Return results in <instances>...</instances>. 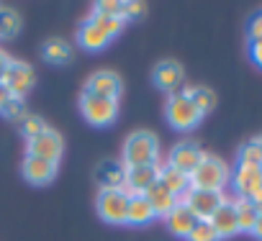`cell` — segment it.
Segmentation results:
<instances>
[{"label": "cell", "mask_w": 262, "mask_h": 241, "mask_svg": "<svg viewBox=\"0 0 262 241\" xmlns=\"http://www.w3.org/2000/svg\"><path fill=\"white\" fill-rule=\"evenodd\" d=\"M157 215L149 205V200L144 195H137V198H128V210H126V223L131 226H147L152 223Z\"/></svg>", "instance_id": "19"}, {"label": "cell", "mask_w": 262, "mask_h": 241, "mask_svg": "<svg viewBox=\"0 0 262 241\" xmlns=\"http://www.w3.org/2000/svg\"><path fill=\"white\" fill-rule=\"evenodd\" d=\"M24 177L31 185H49L57 177V164L39 159V157H26L24 159Z\"/></svg>", "instance_id": "14"}, {"label": "cell", "mask_w": 262, "mask_h": 241, "mask_svg": "<svg viewBox=\"0 0 262 241\" xmlns=\"http://www.w3.org/2000/svg\"><path fill=\"white\" fill-rule=\"evenodd\" d=\"M183 77H185V72H183V67H180L175 59L160 62V64L155 67V75H152L155 85H157L160 90H167L170 95L178 92V87L183 85Z\"/></svg>", "instance_id": "13"}, {"label": "cell", "mask_w": 262, "mask_h": 241, "mask_svg": "<svg viewBox=\"0 0 262 241\" xmlns=\"http://www.w3.org/2000/svg\"><path fill=\"white\" fill-rule=\"evenodd\" d=\"M80 113H82V118L88 120L90 126L105 129L118 118V100H108V98H98V95L82 92L80 95Z\"/></svg>", "instance_id": "4"}, {"label": "cell", "mask_w": 262, "mask_h": 241, "mask_svg": "<svg viewBox=\"0 0 262 241\" xmlns=\"http://www.w3.org/2000/svg\"><path fill=\"white\" fill-rule=\"evenodd\" d=\"M165 115H167V120H170V126L178 129V131H190V129H195V126L201 124V118H203V113L193 105V100H190L183 90H178V92H172V95L167 98Z\"/></svg>", "instance_id": "3"}, {"label": "cell", "mask_w": 262, "mask_h": 241, "mask_svg": "<svg viewBox=\"0 0 262 241\" xmlns=\"http://www.w3.org/2000/svg\"><path fill=\"white\" fill-rule=\"evenodd\" d=\"M95 13L123 18V3H118V0H100V3H95Z\"/></svg>", "instance_id": "31"}, {"label": "cell", "mask_w": 262, "mask_h": 241, "mask_svg": "<svg viewBox=\"0 0 262 241\" xmlns=\"http://www.w3.org/2000/svg\"><path fill=\"white\" fill-rule=\"evenodd\" d=\"M90 21H93L95 26H100L111 39H113V36H118V34H121V29H123V18H116V16H100V13H95V11H93Z\"/></svg>", "instance_id": "27"}, {"label": "cell", "mask_w": 262, "mask_h": 241, "mask_svg": "<svg viewBox=\"0 0 262 241\" xmlns=\"http://www.w3.org/2000/svg\"><path fill=\"white\" fill-rule=\"evenodd\" d=\"M157 180H160L172 195H178V198L190 190V177H188L185 172L170 167V164H162V167H160V177H157Z\"/></svg>", "instance_id": "20"}, {"label": "cell", "mask_w": 262, "mask_h": 241, "mask_svg": "<svg viewBox=\"0 0 262 241\" xmlns=\"http://www.w3.org/2000/svg\"><path fill=\"white\" fill-rule=\"evenodd\" d=\"M249 41H262V13L249 21Z\"/></svg>", "instance_id": "33"}, {"label": "cell", "mask_w": 262, "mask_h": 241, "mask_svg": "<svg viewBox=\"0 0 262 241\" xmlns=\"http://www.w3.org/2000/svg\"><path fill=\"white\" fill-rule=\"evenodd\" d=\"M252 236H254L257 241H262V213L257 215V221H254V226H252Z\"/></svg>", "instance_id": "35"}, {"label": "cell", "mask_w": 262, "mask_h": 241, "mask_svg": "<svg viewBox=\"0 0 262 241\" xmlns=\"http://www.w3.org/2000/svg\"><path fill=\"white\" fill-rule=\"evenodd\" d=\"M195 223H198L195 215H193L185 205H175V208L165 215V226L170 228V233H175V236H180V238H185V236L193 231Z\"/></svg>", "instance_id": "18"}, {"label": "cell", "mask_w": 262, "mask_h": 241, "mask_svg": "<svg viewBox=\"0 0 262 241\" xmlns=\"http://www.w3.org/2000/svg\"><path fill=\"white\" fill-rule=\"evenodd\" d=\"M144 198L149 200V205H152V210H155V215H157V218H165L175 205H180V203H178V195H172V192L160 182V180H157L147 192H144Z\"/></svg>", "instance_id": "15"}, {"label": "cell", "mask_w": 262, "mask_h": 241, "mask_svg": "<svg viewBox=\"0 0 262 241\" xmlns=\"http://www.w3.org/2000/svg\"><path fill=\"white\" fill-rule=\"evenodd\" d=\"M183 92L193 100V105H195L203 115L216 108V95H213V90H208V87H188V90H183Z\"/></svg>", "instance_id": "24"}, {"label": "cell", "mask_w": 262, "mask_h": 241, "mask_svg": "<svg viewBox=\"0 0 262 241\" xmlns=\"http://www.w3.org/2000/svg\"><path fill=\"white\" fill-rule=\"evenodd\" d=\"M95 208H98V215H100L105 223L121 226V223H126L128 195H126L121 187H118V190H100V192H98V200H95Z\"/></svg>", "instance_id": "6"}, {"label": "cell", "mask_w": 262, "mask_h": 241, "mask_svg": "<svg viewBox=\"0 0 262 241\" xmlns=\"http://www.w3.org/2000/svg\"><path fill=\"white\" fill-rule=\"evenodd\" d=\"M0 113H3L6 118H11V120H24L26 118V110H24V98H8L6 103H3V108H0Z\"/></svg>", "instance_id": "30"}, {"label": "cell", "mask_w": 262, "mask_h": 241, "mask_svg": "<svg viewBox=\"0 0 262 241\" xmlns=\"http://www.w3.org/2000/svg\"><path fill=\"white\" fill-rule=\"evenodd\" d=\"M8 62H11V57H8L6 52H0V77H3V72H6V67H8Z\"/></svg>", "instance_id": "36"}, {"label": "cell", "mask_w": 262, "mask_h": 241, "mask_svg": "<svg viewBox=\"0 0 262 241\" xmlns=\"http://www.w3.org/2000/svg\"><path fill=\"white\" fill-rule=\"evenodd\" d=\"M8 98H11V92H8L6 87H0V108H3V103H6Z\"/></svg>", "instance_id": "38"}, {"label": "cell", "mask_w": 262, "mask_h": 241, "mask_svg": "<svg viewBox=\"0 0 262 241\" xmlns=\"http://www.w3.org/2000/svg\"><path fill=\"white\" fill-rule=\"evenodd\" d=\"M239 164H252V167H262V147L257 139L242 144L239 149Z\"/></svg>", "instance_id": "26"}, {"label": "cell", "mask_w": 262, "mask_h": 241, "mask_svg": "<svg viewBox=\"0 0 262 241\" xmlns=\"http://www.w3.org/2000/svg\"><path fill=\"white\" fill-rule=\"evenodd\" d=\"M21 131H24V136L31 141V139H36V136H41V134L47 131V124H44L39 115H26L24 124H21Z\"/></svg>", "instance_id": "29"}, {"label": "cell", "mask_w": 262, "mask_h": 241, "mask_svg": "<svg viewBox=\"0 0 262 241\" xmlns=\"http://www.w3.org/2000/svg\"><path fill=\"white\" fill-rule=\"evenodd\" d=\"M144 11H147V6L139 3V0H134V3H123V21L126 18H139V16H144Z\"/></svg>", "instance_id": "32"}, {"label": "cell", "mask_w": 262, "mask_h": 241, "mask_svg": "<svg viewBox=\"0 0 262 241\" xmlns=\"http://www.w3.org/2000/svg\"><path fill=\"white\" fill-rule=\"evenodd\" d=\"M21 29L18 13L11 8H0V39H13Z\"/></svg>", "instance_id": "25"}, {"label": "cell", "mask_w": 262, "mask_h": 241, "mask_svg": "<svg viewBox=\"0 0 262 241\" xmlns=\"http://www.w3.org/2000/svg\"><path fill=\"white\" fill-rule=\"evenodd\" d=\"M160 162V141L149 131H134L123 141V167H149Z\"/></svg>", "instance_id": "2"}, {"label": "cell", "mask_w": 262, "mask_h": 241, "mask_svg": "<svg viewBox=\"0 0 262 241\" xmlns=\"http://www.w3.org/2000/svg\"><path fill=\"white\" fill-rule=\"evenodd\" d=\"M249 59L262 69V41H249Z\"/></svg>", "instance_id": "34"}, {"label": "cell", "mask_w": 262, "mask_h": 241, "mask_svg": "<svg viewBox=\"0 0 262 241\" xmlns=\"http://www.w3.org/2000/svg\"><path fill=\"white\" fill-rule=\"evenodd\" d=\"M160 162L149 164V167H123V192L128 198H137V195H144L160 177Z\"/></svg>", "instance_id": "8"}, {"label": "cell", "mask_w": 262, "mask_h": 241, "mask_svg": "<svg viewBox=\"0 0 262 241\" xmlns=\"http://www.w3.org/2000/svg\"><path fill=\"white\" fill-rule=\"evenodd\" d=\"M257 141H259V147H262V136H259V139H257Z\"/></svg>", "instance_id": "39"}, {"label": "cell", "mask_w": 262, "mask_h": 241, "mask_svg": "<svg viewBox=\"0 0 262 241\" xmlns=\"http://www.w3.org/2000/svg\"><path fill=\"white\" fill-rule=\"evenodd\" d=\"M85 92L98 95V98H108V100H118V95H121V77L116 72L100 69V72L88 77Z\"/></svg>", "instance_id": "11"}, {"label": "cell", "mask_w": 262, "mask_h": 241, "mask_svg": "<svg viewBox=\"0 0 262 241\" xmlns=\"http://www.w3.org/2000/svg\"><path fill=\"white\" fill-rule=\"evenodd\" d=\"M185 238H188V241H221L219 233L213 231V226H211L208 221H198Z\"/></svg>", "instance_id": "28"}, {"label": "cell", "mask_w": 262, "mask_h": 241, "mask_svg": "<svg viewBox=\"0 0 262 241\" xmlns=\"http://www.w3.org/2000/svg\"><path fill=\"white\" fill-rule=\"evenodd\" d=\"M236 190V198H247L252 200L254 195L262 192V170L259 167H252V164H236V170L231 172V180H229Z\"/></svg>", "instance_id": "9"}, {"label": "cell", "mask_w": 262, "mask_h": 241, "mask_svg": "<svg viewBox=\"0 0 262 241\" xmlns=\"http://www.w3.org/2000/svg\"><path fill=\"white\" fill-rule=\"evenodd\" d=\"M34 82H36L34 69L26 62H18V59H11L3 77H0V87H6L13 98H24L34 87Z\"/></svg>", "instance_id": "7"}, {"label": "cell", "mask_w": 262, "mask_h": 241, "mask_svg": "<svg viewBox=\"0 0 262 241\" xmlns=\"http://www.w3.org/2000/svg\"><path fill=\"white\" fill-rule=\"evenodd\" d=\"M226 200H229L226 192H211V190H188L185 195L178 198V203L185 205L195 215V221H208Z\"/></svg>", "instance_id": "5"}, {"label": "cell", "mask_w": 262, "mask_h": 241, "mask_svg": "<svg viewBox=\"0 0 262 241\" xmlns=\"http://www.w3.org/2000/svg\"><path fill=\"white\" fill-rule=\"evenodd\" d=\"M203 157H206V152H201L198 144H193V141H183V144H178V147L170 152L167 164L175 167V170H180V172H185V175L190 177V172L201 164Z\"/></svg>", "instance_id": "12"}, {"label": "cell", "mask_w": 262, "mask_h": 241, "mask_svg": "<svg viewBox=\"0 0 262 241\" xmlns=\"http://www.w3.org/2000/svg\"><path fill=\"white\" fill-rule=\"evenodd\" d=\"M41 52H44V59L52 64H67L72 59V46L64 39H49Z\"/></svg>", "instance_id": "23"}, {"label": "cell", "mask_w": 262, "mask_h": 241, "mask_svg": "<svg viewBox=\"0 0 262 241\" xmlns=\"http://www.w3.org/2000/svg\"><path fill=\"white\" fill-rule=\"evenodd\" d=\"M208 223L213 226V231L219 233V238H229V236L239 233V223H236V213H234L231 200H226V203L208 218Z\"/></svg>", "instance_id": "16"}, {"label": "cell", "mask_w": 262, "mask_h": 241, "mask_svg": "<svg viewBox=\"0 0 262 241\" xmlns=\"http://www.w3.org/2000/svg\"><path fill=\"white\" fill-rule=\"evenodd\" d=\"M252 203H254L257 213H262V192H259V195H254V198H252Z\"/></svg>", "instance_id": "37"}, {"label": "cell", "mask_w": 262, "mask_h": 241, "mask_svg": "<svg viewBox=\"0 0 262 241\" xmlns=\"http://www.w3.org/2000/svg\"><path fill=\"white\" fill-rule=\"evenodd\" d=\"M62 149H64L62 136L52 129H47L41 136L29 141V157H39V159H47V162H54V164L62 159Z\"/></svg>", "instance_id": "10"}, {"label": "cell", "mask_w": 262, "mask_h": 241, "mask_svg": "<svg viewBox=\"0 0 262 241\" xmlns=\"http://www.w3.org/2000/svg\"><path fill=\"white\" fill-rule=\"evenodd\" d=\"M259 170H262V167H259Z\"/></svg>", "instance_id": "40"}, {"label": "cell", "mask_w": 262, "mask_h": 241, "mask_svg": "<svg viewBox=\"0 0 262 241\" xmlns=\"http://www.w3.org/2000/svg\"><path fill=\"white\" fill-rule=\"evenodd\" d=\"M231 180V170L226 167V162H221L219 157L206 154L201 159V164L190 172V190H211V192H224V187Z\"/></svg>", "instance_id": "1"}, {"label": "cell", "mask_w": 262, "mask_h": 241, "mask_svg": "<svg viewBox=\"0 0 262 241\" xmlns=\"http://www.w3.org/2000/svg\"><path fill=\"white\" fill-rule=\"evenodd\" d=\"M98 180H100V190H118V187H123V164L103 162L98 167Z\"/></svg>", "instance_id": "21"}, {"label": "cell", "mask_w": 262, "mask_h": 241, "mask_svg": "<svg viewBox=\"0 0 262 241\" xmlns=\"http://www.w3.org/2000/svg\"><path fill=\"white\" fill-rule=\"evenodd\" d=\"M231 205H234V213H236V223H239V231H247V233H252V226H254V221H257V208H254V203L252 200H247V198H234L231 200Z\"/></svg>", "instance_id": "22"}, {"label": "cell", "mask_w": 262, "mask_h": 241, "mask_svg": "<svg viewBox=\"0 0 262 241\" xmlns=\"http://www.w3.org/2000/svg\"><path fill=\"white\" fill-rule=\"evenodd\" d=\"M77 41H80V46L88 49V52H100L103 46L111 44V36H108L100 26H95V23L88 18V21L77 29Z\"/></svg>", "instance_id": "17"}]
</instances>
